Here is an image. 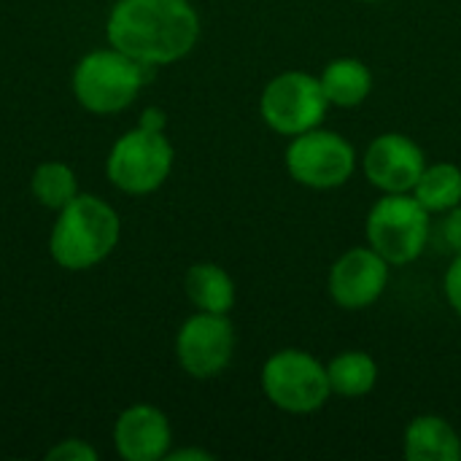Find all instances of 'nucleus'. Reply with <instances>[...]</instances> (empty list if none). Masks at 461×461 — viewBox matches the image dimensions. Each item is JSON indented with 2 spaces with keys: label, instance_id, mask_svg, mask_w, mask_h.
I'll use <instances>...</instances> for the list:
<instances>
[{
  "label": "nucleus",
  "instance_id": "nucleus-23",
  "mask_svg": "<svg viewBox=\"0 0 461 461\" xmlns=\"http://www.w3.org/2000/svg\"><path fill=\"white\" fill-rule=\"evenodd\" d=\"M365 3H378V0H365Z\"/></svg>",
  "mask_w": 461,
  "mask_h": 461
},
{
  "label": "nucleus",
  "instance_id": "nucleus-7",
  "mask_svg": "<svg viewBox=\"0 0 461 461\" xmlns=\"http://www.w3.org/2000/svg\"><path fill=\"white\" fill-rule=\"evenodd\" d=\"M330 100L321 81L303 70H286L267 81L259 97V113L265 124L286 138L316 130L327 116Z\"/></svg>",
  "mask_w": 461,
  "mask_h": 461
},
{
  "label": "nucleus",
  "instance_id": "nucleus-12",
  "mask_svg": "<svg viewBox=\"0 0 461 461\" xmlns=\"http://www.w3.org/2000/svg\"><path fill=\"white\" fill-rule=\"evenodd\" d=\"M113 443L124 461H159L170 454L173 429L159 408L132 405L116 419Z\"/></svg>",
  "mask_w": 461,
  "mask_h": 461
},
{
  "label": "nucleus",
  "instance_id": "nucleus-13",
  "mask_svg": "<svg viewBox=\"0 0 461 461\" xmlns=\"http://www.w3.org/2000/svg\"><path fill=\"white\" fill-rule=\"evenodd\" d=\"M405 459L408 461H459V432L440 416H419L405 429Z\"/></svg>",
  "mask_w": 461,
  "mask_h": 461
},
{
  "label": "nucleus",
  "instance_id": "nucleus-4",
  "mask_svg": "<svg viewBox=\"0 0 461 461\" xmlns=\"http://www.w3.org/2000/svg\"><path fill=\"white\" fill-rule=\"evenodd\" d=\"M146 84V65L119 49L89 51L73 70V95L92 113L124 111Z\"/></svg>",
  "mask_w": 461,
  "mask_h": 461
},
{
  "label": "nucleus",
  "instance_id": "nucleus-3",
  "mask_svg": "<svg viewBox=\"0 0 461 461\" xmlns=\"http://www.w3.org/2000/svg\"><path fill=\"white\" fill-rule=\"evenodd\" d=\"M432 213L413 197V192L384 194L367 213L365 235L392 267L416 262L432 235Z\"/></svg>",
  "mask_w": 461,
  "mask_h": 461
},
{
  "label": "nucleus",
  "instance_id": "nucleus-19",
  "mask_svg": "<svg viewBox=\"0 0 461 461\" xmlns=\"http://www.w3.org/2000/svg\"><path fill=\"white\" fill-rule=\"evenodd\" d=\"M438 240L454 257L461 254V203L456 208H451V211L443 213V221H440V230H438Z\"/></svg>",
  "mask_w": 461,
  "mask_h": 461
},
{
  "label": "nucleus",
  "instance_id": "nucleus-2",
  "mask_svg": "<svg viewBox=\"0 0 461 461\" xmlns=\"http://www.w3.org/2000/svg\"><path fill=\"white\" fill-rule=\"evenodd\" d=\"M119 235V213L105 200L97 194H76L57 211L49 251L65 270H89L116 249Z\"/></svg>",
  "mask_w": 461,
  "mask_h": 461
},
{
  "label": "nucleus",
  "instance_id": "nucleus-15",
  "mask_svg": "<svg viewBox=\"0 0 461 461\" xmlns=\"http://www.w3.org/2000/svg\"><path fill=\"white\" fill-rule=\"evenodd\" d=\"M186 297L197 311L205 313H230L235 305V284L230 273L213 262H197L186 273Z\"/></svg>",
  "mask_w": 461,
  "mask_h": 461
},
{
  "label": "nucleus",
  "instance_id": "nucleus-21",
  "mask_svg": "<svg viewBox=\"0 0 461 461\" xmlns=\"http://www.w3.org/2000/svg\"><path fill=\"white\" fill-rule=\"evenodd\" d=\"M443 289H446V300H448V305L454 308V313L461 319V254L454 257L451 267L446 270Z\"/></svg>",
  "mask_w": 461,
  "mask_h": 461
},
{
  "label": "nucleus",
  "instance_id": "nucleus-9",
  "mask_svg": "<svg viewBox=\"0 0 461 461\" xmlns=\"http://www.w3.org/2000/svg\"><path fill=\"white\" fill-rule=\"evenodd\" d=\"M235 354V327L227 313H194L176 338V357L186 375L197 381L216 378L227 370Z\"/></svg>",
  "mask_w": 461,
  "mask_h": 461
},
{
  "label": "nucleus",
  "instance_id": "nucleus-8",
  "mask_svg": "<svg viewBox=\"0 0 461 461\" xmlns=\"http://www.w3.org/2000/svg\"><path fill=\"white\" fill-rule=\"evenodd\" d=\"M286 170L308 189H338L351 181L357 151L343 135L316 127L292 138L286 149Z\"/></svg>",
  "mask_w": 461,
  "mask_h": 461
},
{
  "label": "nucleus",
  "instance_id": "nucleus-10",
  "mask_svg": "<svg viewBox=\"0 0 461 461\" xmlns=\"http://www.w3.org/2000/svg\"><path fill=\"white\" fill-rule=\"evenodd\" d=\"M389 262L370 246L348 249L330 270V297L343 311L370 308L389 284Z\"/></svg>",
  "mask_w": 461,
  "mask_h": 461
},
{
  "label": "nucleus",
  "instance_id": "nucleus-16",
  "mask_svg": "<svg viewBox=\"0 0 461 461\" xmlns=\"http://www.w3.org/2000/svg\"><path fill=\"white\" fill-rule=\"evenodd\" d=\"M327 378L332 394L343 400H359L375 389L378 365L365 351H343L327 365Z\"/></svg>",
  "mask_w": 461,
  "mask_h": 461
},
{
  "label": "nucleus",
  "instance_id": "nucleus-6",
  "mask_svg": "<svg viewBox=\"0 0 461 461\" xmlns=\"http://www.w3.org/2000/svg\"><path fill=\"white\" fill-rule=\"evenodd\" d=\"M265 397L286 413H316L332 397L327 365L300 348H284L273 354L262 367Z\"/></svg>",
  "mask_w": 461,
  "mask_h": 461
},
{
  "label": "nucleus",
  "instance_id": "nucleus-22",
  "mask_svg": "<svg viewBox=\"0 0 461 461\" xmlns=\"http://www.w3.org/2000/svg\"><path fill=\"white\" fill-rule=\"evenodd\" d=\"M165 459H170V461H186V459L211 461L213 459V454H208V451H200V448H181V451H170Z\"/></svg>",
  "mask_w": 461,
  "mask_h": 461
},
{
  "label": "nucleus",
  "instance_id": "nucleus-14",
  "mask_svg": "<svg viewBox=\"0 0 461 461\" xmlns=\"http://www.w3.org/2000/svg\"><path fill=\"white\" fill-rule=\"evenodd\" d=\"M319 81H321V89H324L330 105H338V108H357L373 92L370 68L354 57L332 59L324 68V73L319 76Z\"/></svg>",
  "mask_w": 461,
  "mask_h": 461
},
{
  "label": "nucleus",
  "instance_id": "nucleus-5",
  "mask_svg": "<svg viewBox=\"0 0 461 461\" xmlns=\"http://www.w3.org/2000/svg\"><path fill=\"white\" fill-rule=\"evenodd\" d=\"M173 170V146L165 130L138 124L124 132L105 162L108 181L127 194L157 192Z\"/></svg>",
  "mask_w": 461,
  "mask_h": 461
},
{
  "label": "nucleus",
  "instance_id": "nucleus-17",
  "mask_svg": "<svg viewBox=\"0 0 461 461\" xmlns=\"http://www.w3.org/2000/svg\"><path fill=\"white\" fill-rule=\"evenodd\" d=\"M413 197L429 213H446L461 203V167L454 162L427 165L419 184L413 186Z\"/></svg>",
  "mask_w": 461,
  "mask_h": 461
},
{
  "label": "nucleus",
  "instance_id": "nucleus-11",
  "mask_svg": "<svg viewBox=\"0 0 461 461\" xmlns=\"http://www.w3.org/2000/svg\"><path fill=\"white\" fill-rule=\"evenodd\" d=\"M362 167L375 189L384 194H402L413 192L427 167V159L413 138L402 132H384L367 146Z\"/></svg>",
  "mask_w": 461,
  "mask_h": 461
},
{
  "label": "nucleus",
  "instance_id": "nucleus-20",
  "mask_svg": "<svg viewBox=\"0 0 461 461\" xmlns=\"http://www.w3.org/2000/svg\"><path fill=\"white\" fill-rule=\"evenodd\" d=\"M49 461H97V451L92 446H86L84 440H65L59 446H54L49 454H46Z\"/></svg>",
  "mask_w": 461,
  "mask_h": 461
},
{
  "label": "nucleus",
  "instance_id": "nucleus-1",
  "mask_svg": "<svg viewBox=\"0 0 461 461\" xmlns=\"http://www.w3.org/2000/svg\"><path fill=\"white\" fill-rule=\"evenodd\" d=\"M105 35L113 49L146 68L184 59L200 38V16L189 0H116Z\"/></svg>",
  "mask_w": 461,
  "mask_h": 461
},
{
  "label": "nucleus",
  "instance_id": "nucleus-18",
  "mask_svg": "<svg viewBox=\"0 0 461 461\" xmlns=\"http://www.w3.org/2000/svg\"><path fill=\"white\" fill-rule=\"evenodd\" d=\"M30 189H32V197L43 208L59 211V208H65L78 194V181H76V173L68 165H62V162H43V165L35 167Z\"/></svg>",
  "mask_w": 461,
  "mask_h": 461
}]
</instances>
